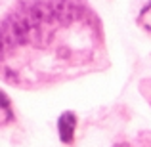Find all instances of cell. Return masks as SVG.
<instances>
[{
    "instance_id": "cell-3",
    "label": "cell",
    "mask_w": 151,
    "mask_h": 147,
    "mask_svg": "<svg viewBox=\"0 0 151 147\" xmlns=\"http://www.w3.org/2000/svg\"><path fill=\"white\" fill-rule=\"evenodd\" d=\"M138 23H140L145 31L151 33V2H147L144 8H142L140 15H138Z\"/></svg>"
},
{
    "instance_id": "cell-4",
    "label": "cell",
    "mask_w": 151,
    "mask_h": 147,
    "mask_svg": "<svg viewBox=\"0 0 151 147\" xmlns=\"http://www.w3.org/2000/svg\"><path fill=\"white\" fill-rule=\"evenodd\" d=\"M0 109L6 113V120L10 122V120H14V111H12V101H10V98L6 96V94L0 90Z\"/></svg>"
},
{
    "instance_id": "cell-2",
    "label": "cell",
    "mask_w": 151,
    "mask_h": 147,
    "mask_svg": "<svg viewBox=\"0 0 151 147\" xmlns=\"http://www.w3.org/2000/svg\"><path fill=\"white\" fill-rule=\"evenodd\" d=\"M75 130H77V115L73 111H65L58 118V134L61 143L71 145L75 141Z\"/></svg>"
},
{
    "instance_id": "cell-1",
    "label": "cell",
    "mask_w": 151,
    "mask_h": 147,
    "mask_svg": "<svg viewBox=\"0 0 151 147\" xmlns=\"http://www.w3.org/2000/svg\"><path fill=\"white\" fill-rule=\"evenodd\" d=\"M101 21L84 0H19L0 19V78L44 88L107 67Z\"/></svg>"
}]
</instances>
